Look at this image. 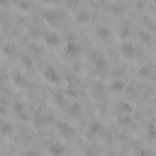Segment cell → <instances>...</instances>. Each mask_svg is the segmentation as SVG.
<instances>
[{
	"label": "cell",
	"instance_id": "1",
	"mask_svg": "<svg viewBox=\"0 0 156 156\" xmlns=\"http://www.w3.org/2000/svg\"><path fill=\"white\" fill-rule=\"evenodd\" d=\"M41 20H44L51 29H58L61 22H63V12L56 10V7H46V10H41Z\"/></svg>",
	"mask_w": 156,
	"mask_h": 156
},
{
	"label": "cell",
	"instance_id": "2",
	"mask_svg": "<svg viewBox=\"0 0 156 156\" xmlns=\"http://www.w3.org/2000/svg\"><path fill=\"white\" fill-rule=\"evenodd\" d=\"M80 44L76 41V37L73 34H68L66 39H63V56L66 58H80Z\"/></svg>",
	"mask_w": 156,
	"mask_h": 156
},
{
	"label": "cell",
	"instance_id": "3",
	"mask_svg": "<svg viewBox=\"0 0 156 156\" xmlns=\"http://www.w3.org/2000/svg\"><path fill=\"white\" fill-rule=\"evenodd\" d=\"M117 51H119V56H122V58H127V61H132V58H136V56H139V46H136L134 41H129V39H122Z\"/></svg>",
	"mask_w": 156,
	"mask_h": 156
},
{
	"label": "cell",
	"instance_id": "4",
	"mask_svg": "<svg viewBox=\"0 0 156 156\" xmlns=\"http://www.w3.org/2000/svg\"><path fill=\"white\" fill-rule=\"evenodd\" d=\"M54 129H56V134H58L61 139H73V136H76V129H73V124H68L66 119H58V122H54Z\"/></svg>",
	"mask_w": 156,
	"mask_h": 156
},
{
	"label": "cell",
	"instance_id": "5",
	"mask_svg": "<svg viewBox=\"0 0 156 156\" xmlns=\"http://www.w3.org/2000/svg\"><path fill=\"white\" fill-rule=\"evenodd\" d=\"M41 76H44V80L51 83V85H58V83H61V73H58L54 66H44V68H41Z\"/></svg>",
	"mask_w": 156,
	"mask_h": 156
},
{
	"label": "cell",
	"instance_id": "6",
	"mask_svg": "<svg viewBox=\"0 0 156 156\" xmlns=\"http://www.w3.org/2000/svg\"><path fill=\"white\" fill-rule=\"evenodd\" d=\"M117 115H134V105L129 102V98H122L115 102V117Z\"/></svg>",
	"mask_w": 156,
	"mask_h": 156
},
{
	"label": "cell",
	"instance_id": "7",
	"mask_svg": "<svg viewBox=\"0 0 156 156\" xmlns=\"http://www.w3.org/2000/svg\"><path fill=\"white\" fill-rule=\"evenodd\" d=\"M0 54H2L5 58H20V49H17L12 41H2V44H0Z\"/></svg>",
	"mask_w": 156,
	"mask_h": 156
},
{
	"label": "cell",
	"instance_id": "8",
	"mask_svg": "<svg viewBox=\"0 0 156 156\" xmlns=\"http://www.w3.org/2000/svg\"><path fill=\"white\" fill-rule=\"evenodd\" d=\"M15 134V127H12V122L7 119V117H0V139H10Z\"/></svg>",
	"mask_w": 156,
	"mask_h": 156
},
{
	"label": "cell",
	"instance_id": "9",
	"mask_svg": "<svg viewBox=\"0 0 156 156\" xmlns=\"http://www.w3.org/2000/svg\"><path fill=\"white\" fill-rule=\"evenodd\" d=\"M61 41H63V39H61L58 29H51V32H46V34H44V44H46V46H51V49H54V46H58Z\"/></svg>",
	"mask_w": 156,
	"mask_h": 156
},
{
	"label": "cell",
	"instance_id": "10",
	"mask_svg": "<svg viewBox=\"0 0 156 156\" xmlns=\"http://www.w3.org/2000/svg\"><path fill=\"white\" fill-rule=\"evenodd\" d=\"M12 112H15V117H17L20 122H27V119H29V117H27V105H24V102H20V100H17V102H12Z\"/></svg>",
	"mask_w": 156,
	"mask_h": 156
},
{
	"label": "cell",
	"instance_id": "11",
	"mask_svg": "<svg viewBox=\"0 0 156 156\" xmlns=\"http://www.w3.org/2000/svg\"><path fill=\"white\" fill-rule=\"evenodd\" d=\"M132 29H134V27H132V22L122 17V20H119V29H117V34H119V39H129V34H132Z\"/></svg>",
	"mask_w": 156,
	"mask_h": 156
},
{
	"label": "cell",
	"instance_id": "12",
	"mask_svg": "<svg viewBox=\"0 0 156 156\" xmlns=\"http://www.w3.org/2000/svg\"><path fill=\"white\" fill-rule=\"evenodd\" d=\"M95 37H98L100 41H110V39H112V29H110L107 24H98V27H95Z\"/></svg>",
	"mask_w": 156,
	"mask_h": 156
},
{
	"label": "cell",
	"instance_id": "13",
	"mask_svg": "<svg viewBox=\"0 0 156 156\" xmlns=\"http://www.w3.org/2000/svg\"><path fill=\"white\" fill-rule=\"evenodd\" d=\"M107 90H110V93H124V90H127V83H124L122 78H117V76H115V78L107 83Z\"/></svg>",
	"mask_w": 156,
	"mask_h": 156
},
{
	"label": "cell",
	"instance_id": "14",
	"mask_svg": "<svg viewBox=\"0 0 156 156\" xmlns=\"http://www.w3.org/2000/svg\"><path fill=\"white\" fill-rule=\"evenodd\" d=\"M102 132H105V129H102V122H100V119H90V122H88V134H90V136H102Z\"/></svg>",
	"mask_w": 156,
	"mask_h": 156
},
{
	"label": "cell",
	"instance_id": "15",
	"mask_svg": "<svg viewBox=\"0 0 156 156\" xmlns=\"http://www.w3.org/2000/svg\"><path fill=\"white\" fill-rule=\"evenodd\" d=\"M51 102H54L56 107H63V110H66V105H68V102H66V93H63V90H54V93H51Z\"/></svg>",
	"mask_w": 156,
	"mask_h": 156
},
{
	"label": "cell",
	"instance_id": "16",
	"mask_svg": "<svg viewBox=\"0 0 156 156\" xmlns=\"http://www.w3.org/2000/svg\"><path fill=\"white\" fill-rule=\"evenodd\" d=\"M12 85H15V88H29V83H27V78H24L22 71H15V73H12Z\"/></svg>",
	"mask_w": 156,
	"mask_h": 156
},
{
	"label": "cell",
	"instance_id": "17",
	"mask_svg": "<svg viewBox=\"0 0 156 156\" xmlns=\"http://www.w3.org/2000/svg\"><path fill=\"white\" fill-rule=\"evenodd\" d=\"M93 20V15L88 10H76V24H88Z\"/></svg>",
	"mask_w": 156,
	"mask_h": 156
},
{
	"label": "cell",
	"instance_id": "18",
	"mask_svg": "<svg viewBox=\"0 0 156 156\" xmlns=\"http://www.w3.org/2000/svg\"><path fill=\"white\" fill-rule=\"evenodd\" d=\"M136 76H139V78H151V76H154V66H151V63H141V66L136 68Z\"/></svg>",
	"mask_w": 156,
	"mask_h": 156
},
{
	"label": "cell",
	"instance_id": "19",
	"mask_svg": "<svg viewBox=\"0 0 156 156\" xmlns=\"http://www.w3.org/2000/svg\"><path fill=\"white\" fill-rule=\"evenodd\" d=\"M66 112H68L71 117H80V112H83V110H80V105L73 100V102H68V105H66Z\"/></svg>",
	"mask_w": 156,
	"mask_h": 156
},
{
	"label": "cell",
	"instance_id": "20",
	"mask_svg": "<svg viewBox=\"0 0 156 156\" xmlns=\"http://www.w3.org/2000/svg\"><path fill=\"white\" fill-rule=\"evenodd\" d=\"M110 12L122 20V17H124V5H122V2H112V5H110Z\"/></svg>",
	"mask_w": 156,
	"mask_h": 156
},
{
	"label": "cell",
	"instance_id": "21",
	"mask_svg": "<svg viewBox=\"0 0 156 156\" xmlns=\"http://www.w3.org/2000/svg\"><path fill=\"white\" fill-rule=\"evenodd\" d=\"M32 58H34L32 54H20V63H22V68H27V71H29V68L34 66V61H32Z\"/></svg>",
	"mask_w": 156,
	"mask_h": 156
},
{
	"label": "cell",
	"instance_id": "22",
	"mask_svg": "<svg viewBox=\"0 0 156 156\" xmlns=\"http://www.w3.org/2000/svg\"><path fill=\"white\" fill-rule=\"evenodd\" d=\"M15 5H17V10H22V12H32V10H34L32 0H15Z\"/></svg>",
	"mask_w": 156,
	"mask_h": 156
},
{
	"label": "cell",
	"instance_id": "23",
	"mask_svg": "<svg viewBox=\"0 0 156 156\" xmlns=\"http://www.w3.org/2000/svg\"><path fill=\"white\" fill-rule=\"evenodd\" d=\"M136 37L141 44H151V32L149 29H136Z\"/></svg>",
	"mask_w": 156,
	"mask_h": 156
},
{
	"label": "cell",
	"instance_id": "24",
	"mask_svg": "<svg viewBox=\"0 0 156 156\" xmlns=\"http://www.w3.org/2000/svg\"><path fill=\"white\" fill-rule=\"evenodd\" d=\"M102 58H105V54H102L100 49H93V51L88 54V61H90V63H98V61H102Z\"/></svg>",
	"mask_w": 156,
	"mask_h": 156
},
{
	"label": "cell",
	"instance_id": "25",
	"mask_svg": "<svg viewBox=\"0 0 156 156\" xmlns=\"http://www.w3.org/2000/svg\"><path fill=\"white\" fill-rule=\"evenodd\" d=\"M146 139H156V122L154 119L146 122Z\"/></svg>",
	"mask_w": 156,
	"mask_h": 156
},
{
	"label": "cell",
	"instance_id": "26",
	"mask_svg": "<svg viewBox=\"0 0 156 156\" xmlns=\"http://www.w3.org/2000/svg\"><path fill=\"white\" fill-rule=\"evenodd\" d=\"M49 151H51V154H63L66 146H63L61 141H51V144H49Z\"/></svg>",
	"mask_w": 156,
	"mask_h": 156
},
{
	"label": "cell",
	"instance_id": "27",
	"mask_svg": "<svg viewBox=\"0 0 156 156\" xmlns=\"http://www.w3.org/2000/svg\"><path fill=\"white\" fill-rule=\"evenodd\" d=\"M83 0H63V5L68 7V10H78V5H80Z\"/></svg>",
	"mask_w": 156,
	"mask_h": 156
},
{
	"label": "cell",
	"instance_id": "28",
	"mask_svg": "<svg viewBox=\"0 0 156 156\" xmlns=\"http://www.w3.org/2000/svg\"><path fill=\"white\" fill-rule=\"evenodd\" d=\"M7 112H10V105L2 100V102H0V117H7Z\"/></svg>",
	"mask_w": 156,
	"mask_h": 156
},
{
	"label": "cell",
	"instance_id": "29",
	"mask_svg": "<svg viewBox=\"0 0 156 156\" xmlns=\"http://www.w3.org/2000/svg\"><path fill=\"white\" fill-rule=\"evenodd\" d=\"M41 2H44V5H46V7H56V5H58V2H61V0H41Z\"/></svg>",
	"mask_w": 156,
	"mask_h": 156
},
{
	"label": "cell",
	"instance_id": "30",
	"mask_svg": "<svg viewBox=\"0 0 156 156\" xmlns=\"http://www.w3.org/2000/svg\"><path fill=\"white\" fill-rule=\"evenodd\" d=\"M10 2H12V0H0V7H7Z\"/></svg>",
	"mask_w": 156,
	"mask_h": 156
}]
</instances>
